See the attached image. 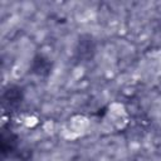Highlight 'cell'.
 Here are the masks:
<instances>
[{"instance_id": "cell-2", "label": "cell", "mask_w": 161, "mask_h": 161, "mask_svg": "<svg viewBox=\"0 0 161 161\" xmlns=\"http://www.w3.org/2000/svg\"><path fill=\"white\" fill-rule=\"evenodd\" d=\"M25 99V89L19 84H8L1 92V104L6 112H16Z\"/></svg>"}, {"instance_id": "cell-5", "label": "cell", "mask_w": 161, "mask_h": 161, "mask_svg": "<svg viewBox=\"0 0 161 161\" xmlns=\"http://www.w3.org/2000/svg\"><path fill=\"white\" fill-rule=\"evenodd\" d=\"M33 157V150L31 148H23L20 147L19 151L13 156V158L20 160V161H30Z\"/></svg>"}, {"instance_id": "cell-1", "label": "cell", "mask_w": 161, "mask_h": 161, "mask_svg": "<svg viewBox=\"0 0 161 161\" xmlns=\"http://www.w3.org/2000/svg\"><path fill=\"white\" fill-rule=\"evenodd\" d=\"M97 40L89 33H83L78 36L74 45V59L78 63H89L96 58Z\"/></svg>"}, {"instance_id": "cell-4", "label": "cell", "mask_w": 161, "mask_h": 161, "mask_svg": "<svg viewBox=\"0 0 161 161\" xmlns=\"http://www.w3.org/2000/svg\"><path fill=\"white\" fill-rule=\"evenodd\" d=\"M53 69H54V62L49 57L42 53H36L31 58L29 64V73L42 79L48 78L52 74Z\"/></svg>"}, {"instance_id": "cell-3", "label": "cell", "mask_w": 161, "mask_h": 161, "mask_svg": "<svg viewBox=\"0 0 161 161\" xmlns=\"http://www.w3.org/2000/svg\"><path fill=\"white\" fill-rule=\"evenodd\" d=\"M20 148V137L10 128L3 127L0 133V153L3 158L13 157Z\"/></svg>"}]
</instances>
